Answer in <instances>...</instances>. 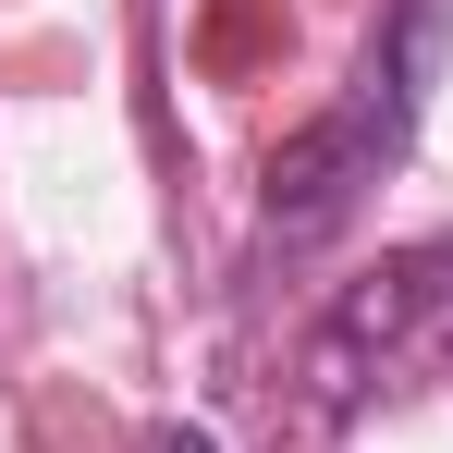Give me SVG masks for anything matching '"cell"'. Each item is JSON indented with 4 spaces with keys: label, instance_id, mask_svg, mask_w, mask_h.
<instances>
[{
    "label": "cell",
    "instance_id": "3957f363",
    "mask_svg": "<svg viewBox=\"0 0 453 453\" xmlns=\"http://www.w3.org/2000/svg\"><path fill=\"white\" fill-rule=\"evenodd\" d=\"M148 453H221V441H209V429H159Z\"/></svg>",
    "mask_w": 453,
    "mask_h": 453
},
{
    "label": "cell",
    "instance_id": "7a4b0ae2",
    "mask_svg": "<svg viewBox=\"0 0 453 453\" xmlns=\"http://www.w3.org/2000/svg\"><path fill=\"white\" fill-rule=\"evenodd\" d=\"M441 356H453V245H404V257L356 270L319 306V331H306V404L319 417H368L380 392L429 380Z\"/></svg>",
    "mask_w": 453,
    "mask_h": 453
},
{
    "label": "cell",
    "instance_id": "6da1fadb",
    "mask_svg": "<svg viewBox=\"0 0 453 453\" xmlns=\"http://www.w3.org/2000/svg\"><path fill=\"white\" fill-rule=\"evenodd\" d=\"M441 37H453V0H404V12L380 25V50L356 62V86H343V98H331V111H319L282 159H270V221H257L270 245H319V233L356 221V196L404 159L417 111H429Z\"/></svg>",
    "mask_w": 453,
    "mask_h": 453
}]
</instances>
